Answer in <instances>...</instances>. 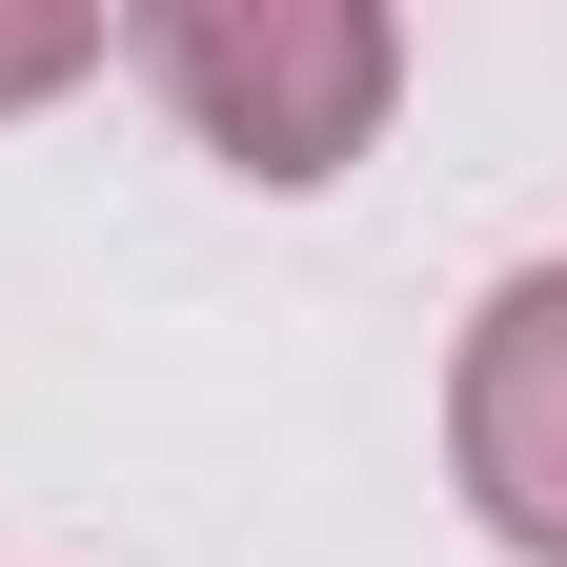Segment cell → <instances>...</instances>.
<instances>
[{"instance_id":"6da1fadb","label":"cell","mask_w":567,"mask_h":567,"mask_svg":"<svg viewBox=\"0 0 567 567\" xmlns=\"http://www.w3.org/2000/svg\"><path fill=\"white\" fill-rule=\"evenodd\" d=\"M142 82L224 142L244 183H324V163H365L405 41L365 0H163V21H142Z\"/></svg>"},{"instance_id":"7a4b0ae2","label":"cell","mask_w":567,"mask_h":567,"mask_svg":"<svg viewBox=\"0 0 567 567\" xmlns=\"http://www.w3.org/2000/svg\"><path fill=\"white\" fill-rule=\"evenodd\" d=\"M446 446H466V507L567 567V264L486 284L466 324V385H446Z\"/></svg>"},{"instance_id":"3957f363","label":"cell","mask_w":567,"mask_h":567,"mask_svg":"<svg viewBox=\"0 0 567 567\" xmlns=\"http://www.w3.org/2000/svg\"><path fill=\"white\" fill-rule=\"evenodd\" d=\"M102 21H0V102H41V82H82Z\"/></svg>"}]
</instances>
